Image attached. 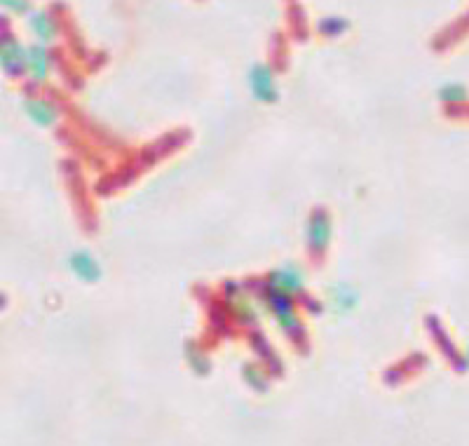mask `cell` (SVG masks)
Instances as JSON below:
<instances>
[{
    "label": "cell",
    "mask_w": 469,
    "mask_h": 446,
    "mask_svg": "<svg viewBox=\"0 0 469 446\" xmlns=\"http://www.w3.org/2000/svg\"><path fill=\"white\" fill-rule=\"evenodd\" d=\"M188 139H190V132H188V129H179V132H172V134L162 136V139L155 141V144H151L146 151L141 153L139 169H146V167H151V164H155L157 160L167 158L169 153H174L176 148L183 146Z\"/></svg>",
    "instance_id": "cell-1"
},
{
    "label": "cell",
    "mask_w": 469,
    "mask_h": 446,
    "mask_svg": "<svg viewBox=\"0 0 469 446\" xmlns=\"http://www.w3.org/2000/svg\"><path fill=\"white\" fill-rule=\"evenodd\" d=\"M331 238V219L322 207L314 209L310 216V225H307V247H310L312 256H322L329 247Z\"/></svg>",
    "instance_id": "cell-2"
},
{
    "label": "cell",
    "mask_w": 469,
    "mask_h": 446,
    "mask_svg": "<svg viewBox=\"0 0 469 446\" xmlns=\"http://www.w3.org/2000/svg\"><path fill=\"white\" fill-rule=\"evenodd\" d=\"M249 87L258 101H277V87L272 80V71L266 64H256L249 71Z\"/></svg>",
    "instance_id": "cell-3"
},
{
    "label": "cell",
    "mask_w": 469,
    "mask_h": 446,
    "mask_svg": "<svg viewBox=\"0 0 469 446\" xmlns=\"http://www.w3.org/2000/svg\"><path fill=\"white\" fill-rule=\"evenodd\" d=\"M64 172H66V176H68V184H71V193H73L75 207L80 209L82 225H87V230H94V214L90 209V202H87V197L80 195V174H78V169H75L73 162H64Z\"/></svg>",
    "instance_id": "cell-4"
},
{
    "label": "cell",
    "mask_w": 469,
    "mask_h": 446,
    "mask_svg": "<svg viewBox=\"0 0 469 446\" xmlns=\"http://www.w3.org/2000/svg\"><path fill=\"white\" fill-rule=\"evenodd\" d=\"M29 64V52L19 47V42H14L12 38H8V33L3 36V69L8 71V75H21L24 66Z\"/></svg>",
    "instance_id": "cell-5"
},
{
    "label": "cell",
    "mask_w": 469,
    "mask_h": 446,
    "mask_svg": "<svg viewBox=\"0 0 469 446\" xmlns=\"http://www.w3.org/2000/svg\"><path fill=\"white\" fill-rule=\"evenodd\" d=\"M427 327H429V332L434 334V340H437V343H439V348L446 352V357H448L451 362H453V367L457 369V371H465V369H467V362L462 360V357L455 352L453 343H451V340H448V336H446L444 327H441V324H439V319L434 317V315H429V317H427Z\"/></svg>",
    "instance_id": "cell-6"
},
{
    "label": "cell",
    "mask_w": 469,
    "mask_h": 446,
    "mask_svg": "<svg viewBox=\"0 0 469 446\" xmlns=\"http://www.w3.org/2000/svg\"><path fill=\"white\" fill-rule=\"evenodd\" d=\"M270 287H277L281 291H286V294H296V291L303 289V275L298 273V268L286 266L270 275Z\"/></svg>",
    "instance_id": "cell-7"
},
{
    "label": "cell",
    "mask_w": 469,
    "mask_h": 446,
    "mask_svg": "<svg viewBox=\"0 0 469 446\" xmlns=\"http://www.w3.org/2000/svg\"><path fill=\"white\" fill-rule=\"evenodd\" d=\"M71 268H73V273L78 275L80 280H85V282H97L99 277H101V271H99L97 261L85 254V251H75L73 256H71Z\"/></svg>",
    "instance_id": "cell-8"
},
{
    "label": "cell",
    "mask_w": 469,
    "mask_h": 446,
    "mask_svg": "<svg viewBox=\"0 0 469 446\" xmlns=\"http://www.w3.org/2000/svg\"><path fill=\"white\" fill-rule=\"evenodd\" d=\"M26 113H29V118L36 125H40V127L54 125V120H57V111H54L47 101H29L26 103Z\"/></svg>",
    "instance_id": "cell-9"
},
{
    "label": "cell",
    "mask_w": 469,
    "mask_h": 446,
    "mask_svg": "<svg viewBox=\"0 0 469 446\" xmlns=\"http://www.w3.org/2000/svg\"><path fill=\"white\" fill-rule=\"evenodd\" d=\"M251 345H253V350L261 355V360L268 362V367L275 371V376H281V364H279L277 355H275V350L268 345L266 336H263V334H251Z\"/></svg>",
    "instance_id": "cell-10"
},
{
    "label": "cell",
    "mask_w": 469,
    "mask_h": 446,
    "mask_svg": "<svg viewBox=\"0 0 469 446\" xmlns=\"http://www.w3.org/2000/svg\"><path fill=\"white\" fill-rule=\"evenodd\" d=\"M31 26H33V31L42 38V40H52L54 33H57V24H54L52 14H47V12L33 14L31 16Z\"/></svg>",
    "instance_id": "cell-11"
},
{
    "label": "cell",
    "mask_w": 469,
    "mask_h": 446,
    "mask_svg": "<svg viewBox=\"0 0 469 446\" xmlns=\"http://www.w3.org/2000/svg\"><path fill=\"white\" fill-rule=\"evenodd\" d=\"M333 294H335V308H338L340 312H345V310H352V308L357 306V291L352 289V287H347V284H338V287H333Z\"/></svg>",
    "instance_id": "cell-12"
},
{
    "label": "cell",
    "mask_w": 469,
    "mask_h": 446,
    "mask_svg": "<svg viewBox=\"0 0 469 446\" xmlns=\"http://www.w3.org/2000/svg\"><path fill=\"white\" fill-rule=\"evenodd\" d=\"M29 69L33 71V78L42 80L47 73V54L42 47H31L29 49Z\"/></svg>",
    "instance_id": "cell-13"
},
{
    "label": "cell",
    "mask_w": 469,
    "mask_h": 446,
    "mask_svg": "<svg viewBox=\"0 0 469 446\" xmlns=\"http://www.w3.org/2000/svg\"><path fill=\"white\" fill-rule=\"evenodd\" d=\"M289 24L294 29L296 40H305L307 38V29H305V12H303L301 5H289Z\"/></svg>",
    "instance_id": "cell-14"
},
{
    "label": "cell",
    "mask_w": 469,
    "mask_h": 446,
    "mask_svg": "<svg viewBox=\"0 0 469 446\" xmlns=\"http://www.w3.org/2000/svg\"><path fill=\"white\" fill-rule=\"evenodd\" d=\"M317 29L322 36H327V38H338L345 29H350V24H347L345 19H340V16H329V19L319 21Z\"/></svg>",
    "instance_id": "cell-15"
},
{
    "label": "cell",
    "mask_w": 469,
    "mask_h": 446,
    "mask_svg": "<svg viewBox=\"0 0 469 446\" xmlns=\"http://www.w3.org/2000/svg\"><path fill=\"white\" fill-rule=\"evenodd\" d=\"M209 324H212V332H216V334H228V315H225V310H223V306H212L209 308Z\"/></svg>",
    "instance_id": "cell-16"
},
{
    "label": "cell",
    "mask_w": 469,
    "mask_h": 446,
    "mask_svg": "<svg viewBox=\"0 0 469 446\" xmlns=\"http://www.w3.org/2000/svg\"><path fill=\"white\" fill-rule=\"evenodd\" d=\"M439 97L448 103H462L467 99V90L462 85H446L439 90Z\"/></svg>",
    "instance_id": "cell-17"
},
{
    "label": "cell",
    "mask_w": 469,
    "mask_h": 446,
    "mask_svg": "<svg viewBox=\"0 0 469 446\" xmlns=\"http://www.w3.org/2000/svg\"><path fill=\"white\" fill-rule=\"evenodd\" d=\"M186 352H188V360H190V367L195 369L197 373H202V376H204V373H209V362L204 360L202 352H195V345L188 343L186 345Z\"/></svg>",
    "instance_id": "cell-18"
},
{
    "label": "cell",
    "mask_w": 469,
    "mask_h": 446,
    "mask_svg": "<svg viewBox=\"0 0 469 446\" xmlns=\"http://www.w3.org/2000/svg\"><path fill=\"white\" fill-rule=\"evenodd\" d=\"M244 376H246V383H249L253 390H261V393H266V390H268V381L261 376V371H258V369L244 367Z\"/></svg>",
    "instance_id": "cell-19"
},
{
    "label": "cell",
    "mask_w": 469,
    "mask_h": 446,
    "mask_svg": "<svg viewBox=\"0 0 469 446\" xmlns=\"http://www.w3.org/2000/svg\"><path fill=\"white\" fill-rule=\"evenodd\" d=\"M233 315L240 319L242 324H253L256 322V312L251 310L246 303H240V306H233Z\"/></svg>",
    "instance_id": "cell-20"
},
{
    "label": "cell",
    "mask_w": 469,
    "mask_h": 446,
    "mask_svg": "<svg viewBox=\"0 0 469 446\" xmlns=\"http://www.w3.org/2000/svg\"><path fill=\"white\" fill-rule=\"evenodd\" d=\"M270 49H272L275 59H277V66L279 69H284L286 66V59H284V40H281L279 33H275L272 40H270Z\"/></svg>",
    "instance_id": "cell-21"
},
{
    "label": "cell",
    "mask_w": 469,
    "mask_h": 446,
    "mask_svg": "<svg viewBox=\"0 0 469 446\" xmlns=\"http://www.w3.org/2000/svg\"><path fill=\"white\" fill-rule=\"evenodd\" d=\"M305 306H307V310H312V312H314V315H319V312H322V306H319V303L314 301V299H307V301H305Z\"/></svg>",
    "instance_id": "cell-22"
},
{
    "label": "cell",
    "mask_w": 469,
    "mask_h": 446,
    "mask_svg": "<svg viewBox=\"0 0 469 446\" xmlns=\"http://www.w3.org/2000/svg\"><path fill=\"white\" fill-rule=\"evenodd\" d=\"M3 5L10 10H29V5H24V3H3Z\"/></svg>",
    "instance_id": "cell-23"
},
{
    "label": "cell",
    "mask_w": 469,
    "mask_h": 446,
    "mask_svg": "<svg viewBox=\"0 0 469 446\" xmlns=\"http://www.w3.org/2000/svg\"><path fill=\"white\" fill-rule=\"evenodd\" d=\"M467 360H469V350H467Z\"/></svg>",
    "instance_id": "cell-24"
}]
</instances>
